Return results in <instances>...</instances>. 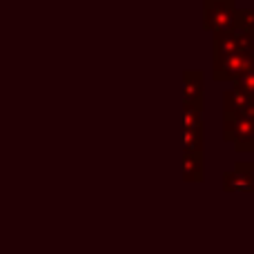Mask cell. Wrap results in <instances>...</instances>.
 <instances>
[{"label": "cell", "instance_id": "obj_1", "mask_svg": "<svg viewBox=\"0 0 254 254\" xmlns=\"http://www.w3.org/2000/svg\"><path fill=\"white\" fill-rule=\"evenodd\" d=\"M234 0H203V29L219 34L234 29Z\"/></svg>", "mask_w": 254, "mask_h": 254}, {"label": "cell", "instance_id": "obj_2", "mask_svg": "<svg viewBox=\"0 0 254 254\" xmlns=\"http://www.w3.org/2000/svg\"><path fill=\"white\" fill-rule=\"evenodd\" d=\"M223 140L232 143L239 154L254 152V119L223 116Z\"/></svg>", "mask_w": 254, "mask_h": 254}, {"label": "cell", "instance_id": "obj_3", "mask_svg": "<svg viewBox=\"0 0 254 254\" xmlns=\"http://www.w3.org/2000/svg\"><path fill=\"white\" fill-rule=\"evenodd\" d=\"M248 69H254V54H232L212 61V78L216 83H232Z\"/></svg>", "mask_w": 254, "mask_h": 254}, {"label": "cell", "instance_id": "obj_4", "mask_svg": "<svg viewBox=\"0 0 254 254\" xmlns=\"http://www.w3.org/2000/svg\"><path fill=\"white\" fill-rule=\"evenodd\" d=\"M223 192H254V163L252 161H237L230 172L223 174Z\"/></svg>", "mask_w": 254, "mask_h": 254}, {"label": "cell", "instance_id": "obj_5", "mask_svg": "<svg viewBox=\"0 0 254 254\" xmlns=\"http://www.w3.org/2000/svg\"><path fill=\"white\" fill-rule=\"evenodd\" d=\"M250 103H254L248 94H243L241 89L230 87L223 94V116H241Z\"/></svg>", "mask_w": 254, "mask_h": 254}, {"label": "cell", "instance_id": "obj_6", "mask_svg": "<svg viewBox=\"0 0 254 254\" xmlns=\"http://www.w3.org/2000/svg\"><path fill=\"white\" fill-rule=\"evenodd\" d=\"M185 83V105L190 103H203V71L201 69H185L183 71Z\"/></svg>", "mask_w": 254, "mask_h": 254}, {"label": "cell", "instance_id": "obj_7", "mask_svg": "<svg viewBox=\"0 0 254 254\" xmlns=\"http://www.w3.org/2000/svg\"><path fill=\"white\" fill-rule=\"evenodd\" d=\"M232 54H239L237 52V36H234V29L214 34V38H212V61H214V58L232 56Z\"/></svg>", "mask_w": 254, "mask_h": 254}, {"label": "cell", "instance_id": "obj_8", "mask_svg": "<svg viewBox=\"0 0 254 254\" xmlns=\"http://www.w3.org/2000/svg\"><path fill=\"white\" fill-rule=\"evenodd\" d=\"M183 181L185 183H203V156L196 154H183Z\"/></svg>", "mask_w": 254, "mask_h": 254}, {"label": "cell", "instance_id": "obj_9", "mask_svg": "<svg viewBox=\"0 0 254 254\" xmlns=\"http://www.w3.org/2000/svg\"><path fill=\"white\" fill-rule=\"evenodd\" d=\"M183 121H185V131L203 129V103H183Z\"/></svg>", "mask_w": 254, "mask_h": 254}, {"label": "cell", "instance_id": "obj_10", "mask_svg": "<svg viewBox=\"0 0 254 254\" xmlns=\"http://www.w3.org/2000/svg\"><path fill=\"white\" fill-rule=\"evenodd\" d=\"M183 143H185L183 154H196V156H203V129L185 131Z\"/></svg>", "mask_w": 254, "mask_h": 254}, {"label": "cell", "instance_id": "obj_11", "mask_svg": "<svg viewBox=\"0 0 254 254\" xmlns=\"http://www.w3.org/2000/svg\"><path fill=\"white\" fill-rule=\"evenodd\" d=\"M234 29L248 31L254 36V9H237L234 13Z\"/></svg>", "mask_w": 254, "mask_h": 254}, {"label": "cell", "instance_id": "obj_12", "mask_svg": "<svg viewBox=\"0 0 254 254\" xmlns=\"http://www.w3.org/2000/svg\"><path fill=\"white\" fill-rule=\"evenodd\" d=\"M232 87L241 89L243 94H248V96H250L252 101H254V69L243 71L239 78H234V80H232Z\"/></svg>", "mask_w": 254, "mask_h": 254}, {"label": "cell", "instance_id": "obj_13", "mask_svg": "<svg viewBox=\"0 0 254 254\" xmlns=\"http://www.w3.org/2000/svg\"><path fill=\"white\" fill-rule=\"evenodd\" d=\"M234 36H237V52L239 54H254V36L252 34L234 29Z\"/></svg>", "mask_w": 254, "mask_h": 254}]
</instances>
